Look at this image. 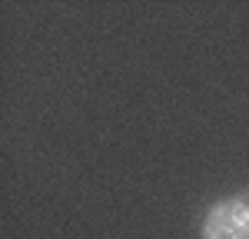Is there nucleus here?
Listing matches in <instances>:
<instances>
[{"mask_svg":"<svg viewBox=\"0 0 249 239\" xmlns=\"http://www.w3.org/2000/svg\"><path fill=\"white\" fill-rule=\"evenodd\" d=\"M249 236V216L243 213L239 199L216 203L203 219V239H246Z\"/></svg>","mask_w":249,"mask_h":239,"instance_id":"1","label":"nucleus"},{"mask_svg":"<svg viewBox=\"0 0 249 239\" xmlns=\"http://www.w3.org/2000/svg\"><path fill=\"white\" fill-rule=\"evenodd\" d=\"M236 199H239V206H243V213L249 216V193H243V196H236Z\"/></svg>","mask_w":249,"mask_h":239,"instance_id":"2","label":"nucleus"},{"mask_svg":"<svg viewBox=\"0 0 249 239\" xmlns=\"http://www.w3.org/2000/svg\"><path fill=\"white\" fill-rule=\"evenodd\" d=\"M246 239H249V236H246Z\"/></svg>","mask_w":249,"mask_h":239,"instance_id":"3","label":"nucleus"}]
</instances>
